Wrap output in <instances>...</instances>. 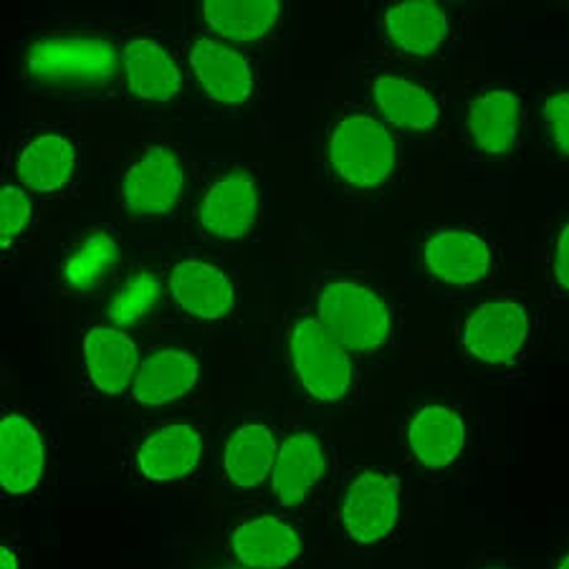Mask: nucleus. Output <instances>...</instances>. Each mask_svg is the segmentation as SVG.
<instances>
[{
  "label": "nucleus",
  "instance_id": "nucleus-1",
  "mask_svg": "<svg viewBox=\"0 0 569 569\" xmlns=\"http://www.w3.org/2000/svg\"><path fill=\"white\" fill-rule=\"evenodd\" d=\"M26 73L53 97L107 94L122 77L119 41L97 31L43 33L26 49Z\"/></svg>",
  "mask_w": 569,
  "mask_h": 569
},
{
  "label": "nucleus",
  "instance_id": "nucleus-7",
  "mask_svg": "<svg viewBox=\"0 0 569 569\" xmlns=\"http://www.w3.org/2000/svg\"><path fill=\"white\" fill-rule=\"evenodd\" d=\"M186 164L170 144H154L137 158L122 180V208L137 218H162L180 206Z\"/></svg>",
  "mask_w": 569,
  "mask_h": 569
},
{
  "label": "nucleus",
  "instance_id": "nucleus-2",
  "mask_svg": "<svg viewBox=\"0 0 569 569\" xmlns=\"http://www.w3.org/2000/svg\"><path fill=\"white\" fill-rule=\"evenodd\" d=\"M311 311L339 345L357 357L380 355L392 339V307L375 283L332 273L315 287Z\"/></svg>",
  "mask_w": 569,
  "mask_h": 569
},
{
  "label": "nucleus",
  "instance_id": "nucleus-29",
  "mask_svg": "<svg viewBox=\"0 0 569 569\" xmlns=\"http://www.w3.org/2000/svg\"><path fill=\"white\" fill-rule=\"evenodd\" d=\"M569 99L565 87H557L555 91H549L545 102H541V127H545V134L549 144L555 147L559 158H567L569 150Z\"/></svg>",
  "mask_w": 569,
  "mask_h": 569
},
{
  "label": "nucleus",
  "instance_id": "nucleus-15",
  "mask_svg": "<svg viewBox=\"0 0 569 569\" xmlns=\"http://www.w3.org/2000/svg\"><path fill=\"white\" fill-rule=\"evenodd\" d=\"M168 293L182 317L196 321H220L236 309V283L223 269L186 259L168 273Z\"/></svg>",
  "mask_w": 569,
  "mask_h": 569
},
{
  "label": "nucleus",
  "instance_id": "nucleus-3",
  "mask_svg": "<svg viewBox=\"0 0 569 569\" xmlns=\"http://www.w3.org/2000/svg\"><path fill=\"white\" fill-rule=\"evenodd\" d=\"M287 360L293 382L317 406H339L352 398L355 357L327 332L311 309L291 311L287 319Z\"/></svg>",
  "mask_w": 569,
  "mask_h": 569
},
{
  "label": "nucleus",
  "instance_id": "nucleus-30",
  "mask_svg": "<svg viewBox=\"0 0 569 569\" xmlns=\"http://www.w3.org/2000/svg\"><path fill=\"white\" fill-rule=\"evenodd\" d=\"M547 273L549 287H552L557 299H565L569 291L567 281V226L559 223L555 236H549L547 243Z\"/></svg>",
  "mask_w": 569,
  "mask_h": 569
},
{
  "label": "nucleus",
  "instance_id": "nucleus-11",
  "mask_svg": "<svg viewBox=\"0 0 569 569\" xmlns=\"http://www.w3.org/2000/svg\"><path fill=\"white\" fill-rule=\"evenodd\" d=\"M423 269L448 287H473L491 279L497 251L489 238L471 228H440L426 238Z\"/></svg>",
  "mask_w": 569,
  "mask_h": 569
},
{
  "label": "nucleus",
  "instance_id": "nucleus-22",
  "mask_svg": "<svg viewBox=\"0 0 569 569\" xmlns=\"http://www.w3.org/2000/svg\"><path fill=\"white\" fill-rule=\"evenodd\" d=\"M281 438L263 420L233 428L223 446V479L236 491H253L269 483Z\"/></svg>",
  "mask_w": 569,
  "mask_h": 569
},
{
  "label": "nucleus",
  "instance_id": "nucleus-14",
  "mask_svg": "<svg viewBox=\"0 0 569 569\" xmlns=\"http://www.w3.org/2000/svg\"><path fill=\"white\" fill-rule=\"evenodd\" d=\"M79 168V147L69 134L36 132L18 144L13 170L18 186L31 196H59L71 186Z\"/></svg>",
  "mask_w": 569,
  "mask_h": 569
},
{
  "label": "nucleus",
  "instance_id": "nucleus-9",
  "mask_svg": "<svg viewBox=\"0 0 569 569\" xmlns=\"http://www.w3.org/2000/svg\"><path fill=\"white\" fill-rule=\"evenodd\" d=\"M203 458V430L192 423H162L137 440L132 473L144 483L172 486L188 481Z\"/></svg>",
  "mask_w": 569,
  "mask_h": 569
},
{
  "label": "nucleus",
  "instance_id": "nucleus-23",
  "mask_svg": "<svg viewBox=\"0 0 569 569\" xmlns=\"http://www.w3.org/2000/svg\"><path fill=\"white\" fill-rule=\"evenodd\" d=\"M200 380V362L188 350L162 347L144 357L137 367L130 388L132 402L140 408H164L196 390Z\"/></svg>",
  "mask_w": 569,
  "mask_h": 569
},
{
  "label": "nucleus",
  "instance_id": "nucleus-13",
  "mask_svg": "<svg viewBox=\"0 0 569 569\" xmlns=\"http://www.w3.org/2000/svg\"><path fill=\"white\" fill-rule=\"evenodd\" d=\"M49 468V451L39 426L23 412L0 420V483L8 499H26L39 489Z\"/></svg>",
  "mask_w": 569,
  "mask_h": 569
},
{
  "label": "nucleus",
  "instance_id": "nucleus-21",
  "mask_svg": "<svg viewBox=\"0 0 569 569\" xmlns=\"http://www.w3.org/2000/svg\"><path fill=\"white\" fill-rule=\"evenodd\" d=\"M453 18L433 0H402L382 13V33L408 57H433L451 39Z\"/></svg>",
  "mask_w": 569,
  "mask_h": 569
},
{
  "label": "nucleus",
  "instance_id": "nucleus-26",
  "mask_svg": "<svg viewBox=\"0 0 569 569\" xmlns=\"http://www.w3.org/2000/svg\"><path fill=\"white\" fill-rule=\"evenodd\" d=\"M119 263V243L109 231H91L84 236L69 259L61 266V279L67 289L77 293H94L112 279Z\"/></svg>",
  "mask_w": 569,
  "mask_h": 569
},
{
  "label": "nucleus",
  "instance_id": "nucleus-31",
  "mask_svg": "<svg viewBox=\"0 0 569 569\" xmlns=\"http://www.w3.org/2000/svg\"><path fill=\"white\" fill-rule=\"evenodd\" d=\"M0 562L3 567H18V557H16V549L13 547H3V552H0Z\"/></svg>",
  "mask_w": 569,
  "mask_h": 569
},
{
  "label": "nucleus",
  "instance_id": "nucleus-16",
  "mask_svg": "<svg viewBox=\"0 0 569 569\" xmlns=\"http://www.w3.org/2000/svg\"><path fill=\"white\" fill-rule=\"evenodd\" d=\"M375 114L395 132L423 134L440 122V99L420 81L398 71H378L370 77Z\"/></svg>",
  "mask_w": 569,
  "mask_h": 569
},
{
  "label": "nucleus",
  "instance_id": "nucleus-5",
  "mask_svg": "<svg viewBox=\"0 0 569 569\" xmlns=\"http://www.w3.org/2000/svg\"><path fill=\"white\" fill-rule=\"evenodd\" d=\"M402 517V483L390 471L365 468L347 483L339 503V529L357 547L390 539Z\"/></svg>",
  "mask_w": 569,
  "mask_h": 569
},
{
  "label": "nucleus",
  "instance_id": "nucleus-17",
  "mask_svg": "<svg viewBox=\"0 0 569 569\" xmlns=\"http://www.w3.org/2000/svg\"><path fill=\"white\" fill-rule=\"evenodd\" d=\"M466 130L489 158L509 154L525 130V99L511 87H486L468 102Z\"/></svg>",
  "mask_w": 569,
  "mask_h": 569
},
{
  "label": "nucleus",
  "instance_id": "nucleus-6",
  "mask_svg": "<svg viewBox=\"0 0 569 569\" xmlns=\"http://www.w3.org/2000/svg\"><path fill=\"white\" fill-rule=\"evenodd\" d=\"M537 317L529 305L511 297H493L466 319L463 350L483 365L517 362L535 339Z\"/></svg>",
  "mask_w": 569,
  "mask_h": 569
},
{
  "label": "nucleus",
  "instance_id": "nucleus-19",
  "mask_svg": "<svg viewBox=\"0 0 569 569\" xmlns=\"http://www.w3.org/2000/svg\"><path fill=\"white\" fill-rule=\"evenodd\" d=\"M84 372L89 390L99 398H117L132 388L137 367H140V350L134 339L114 325L91 327L81 347Z\"/></svg>",
  "mask_w": 569,
  "mask_h": 569
},
{
  "label": "nucleus",
  "instance_id": "nucleus-10",
  "mask_svg": "<svg viewBox=\"0 0 569 569\" xmlns=\"http://www.w3.org/2000/svg\"><path fill=\"white\" fill-rule=\"evenodd\" d=\"M261 216V196L246 170H228L206 188L198 203V228L203 238L218 243L241 241Z\"/></svg>",
  "mask_w": 569,
  "mask_h": 569
},
{
  "label": "nucleus",
  "instance_id": "nucleus-12",
  "mask_svg": "<svg viewBox=\"0 0 569 569\" xmlns=\"http://www.w3.org/2000/svg\"><path fill=\"white\" fill-rule=\"evenodd\" d=\"M188 67L208 99L223 107H243L253 99L256 71L251 59L213 36H200L188 51Z\"/></svg>",
  "mask_w": 569,
  "mask_h": 569
},
{
  "label": "nucleus",
  "instance_id": "nucleus-28",
  "mask_svg": "<svg viewBox=\"0 0 569 569\" xmlns=\"http://www.w3.org/2000/svg\"><path fill=\"white\" fill-rule=\"evenodd\" d=\"M33 223L36 203L31 192L18 182H6L3 192H0V246H3V253L21 249L33 231Z\"/></svg>",
  "mask_w": 569,
  "mask_h": 569
},
{
  "label": "nucleus",
  "instance_id": "nucleus-18",
  "mask_svg": "<svg viewBox=\"0 0 569 569\" xmlns=\"http://www.w3.org/2000/svg\"><path fill=\"white\" fill-rule=\"evenodd\" d=\"M327 476V453L321 440L309 430H293L281 438L273 463L269 493L281 509H293L309 501Z\"/></svg>",
  "mask_w": 569,
  "mask_h": 569
},
{
  "label": "nucleus",
  "instance_id": "nucleus-8",
  "mask_svg": "<svg viewBox=\"0 0 569 569\" xmlns=\"http://www.w3.org/2000/svg\"><path fill=\"white\" fill-rule=\"evenodd\" d=\"M119 63L127 89L140 102L170 104L186 84L176 53L150 31H127L119 39Z\"/></svg>",
  "mask_w": 569,
  "mask_h": 569
},
{
  "label": "nucleus",
  "instance_id": "nucleus-27",
  "mask_svg": "<svg viewBox=\"0 0 569 569\" xmlns=\"http://www.w3.org/2000/svg\"><path fill=\"white\" fill-rule=\"evenodd\" d=\"M162 297V281L150 271H140L117 291L112 305L107 307L109 325L119 329L134 327L140 321L150 319V315L160 305Z\"/></svg>",
  "mask_w": 569,
  "mask_h": 569
},
{
  "label": "nucleus",
  "instance_id": "nucleus-25",
  "mask_svg": "<svg viewBox=\"0 0 569 569\" xmlns=\"http://www.w3.org/2000/svg\"><path fill=\"white\" fill-rule=\"evenodd\" d=\"M408 448L423 468H448L466 448L463 418L446 406L420 408L408 426Z\"/></svg>",
  "mask_w": 569,
  "mask_h": 569
},
{
  "label": "nucleus",
  "instance_id": "nucleus-24",
  "mask_svg": "<svg viewBox=\"0 0 569 569\" xmlns=\"http://www.w3.org/2000/svg\"><path fill=\"white\" fill-rule=\"evenodd\" d=\"M200 16L208 36L226 43H256L269 39L281 23L279 0H206Z\"/></svg>",
  "mask_w": 569,
  "mask_h": 569
},
{
  "label": "nucleus",
  "instance_id": "nucleus-20",
  "mask_svg": "<svg viewBox=\"0 0 569 569\" xmlns=\"http://www.w3.org/2000/svg\"><path fill=\"white\" fill-rule=\"evenodd\" d=\"M228 549L243 567H287L305 552V537L287 517L261 513L241 521L231 531Z\"/></svg>",
  "mask_w": 569,
  "mask_h": 569
},
{
  "label": "nucleus",
  "instance_id": "nucleus-4",
  "mask_svg": "<svg viewBox=\"0 0 569 569\" xmlns=\"http://www.w3.org/2000/svg\"><path fill=\"white\" fill-rule=\"evenodd\" d=\"M327 158L335 176L355 190H378L400 162L398 137L370 112H347L327 134Z\"/></svg>",
  "mask_w": 569,
  "mask_h": 569
}]
</instances>
